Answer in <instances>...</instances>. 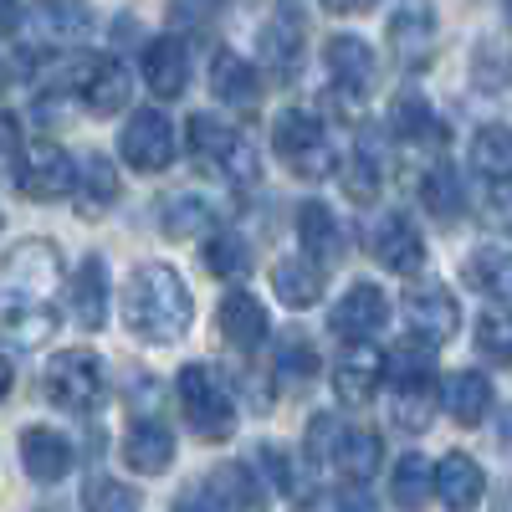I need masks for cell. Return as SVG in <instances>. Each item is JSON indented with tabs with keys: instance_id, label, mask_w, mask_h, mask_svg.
Segmentation results:
<instances>
[{
	"instance_id": "cell-19",
	"label": "cell",
	"mask_w": 512,
	"mask_h": 512,
	"mask_svg": "<svg viewBox=\"0 0 512 512\" xmlns=\"http://www.w3.org/2000/svg\"><path fill=\"white\" fill-rule=\"evenodd\" d=\"M216 328H221V338L236 354H251V349L267 344V313H262V303H256L251 292H226L221 297Z\"/></svg>"
},
{
	"instance_id": "cell-34",
	"label": "cell",
	"mask_w": 512,
	"mask_h": 512,
	"mask_svg": "<svg viewBox=\"0 0 512 512\" xmlns=\"http://www.w3.org/2000/svg\"><path fill=\"white\" fill-rule=\"evenodd\" d=\"M262 57L277 77H292L297 67H303V31H297L292 21H272L262 31Z\"/></svg>"
},
{
	"instance_id": "cell-50",
	"label": "cell",
	"mask_w": 512,
	"mask_h": 512,
	"mask_svg": "<svg viewBox=\"0 0 512 512\" xmlns=\"http://www.w3.org/2000/svg\"><path fill=\"white\" fill-rule=\"evenodd\" d=\"M0 226H6V216H0Z\"/></svg>"
},
{
	"instance_id": "cell-17",
	"label": "cell",
	"mask_w": 512,
	"mask_h": 512,
	"mask_svg": "<svg viewBox=\"0 0 512 512\" xmlns=\"http://www.w3.org/2000/svg\"><path fill=\"white\" fill-rule=\"evenodd\" d=\"M21 466L31 482H62L72 472V441L62 431H52V425H31V431H21Z\"/></svg>"
},
{
	"instance_id": "cell-49",
	"label": "cell",
	"mask_w": 512,
	"mask_h": 512,
	"mask_svg": "<svg viewBox=\"0 0 512 512\" xmlns=\"http://www.w3.org/2000/svg\"><path fill=\"white\" fill-rule=\"evenodd\" d=\"M0 88H6V62H0Z\"/></svg>"
},
{
	"instance_id": "cell-25",
	"label": "cell",
	"mask_w": 512,
	"mask_h": 512,
	"mask_svg": "<svg viewBox=\"0 0 512 512\" xmlns=\"http://www.w3.org/2000/svg\"><path fill=\"white\" fill-rule=\"evenodd\" d=\"M390 128L400 134V144H415V149H446V139H451L446 118L420 98H400L390 108Z\"/></svg>"
},
{
	"instance_id": "cell-29",
	"label": "cell",
	"mask_w": 512,
	"mask_h": 512,
	"mask_svg": "<svg viewBox=\"0 0 512 512\" xmlns=\"http://www.w3.org/2000/svg\"><path fill=\"white\" fill-rule=\"evenodd\" d=\"M297 236H303V246H308V262H318V267L344 251V241H338V221H333V210L323 200H308L303 210H297Z\"/></svg>"
},
{
	"instance_id": "cell-47",
	"label": "cell",
	"mask_w": 512,
	"mask_h": 512,
	"mask_svg": "<svg viewBox=\"0 0 512 512\" xmlns=\"http://www.w3.org/2000/svg\"><path fill=\"white\" fill-rule=\"evenodd\" d=\"M16 26V0H0V31Z\"/></svg>"
},
{
	"instance_id": "cell-27",
	"label": "cell",
	"mask_w": 512,
	"mask_h": 512,
	"mask_svg": "<svg viewBox=\"0 0 512 512\" xmlns=\"http://www.w3.org/2000/svg\"><path fill=\"white\" fill-rule=\"evenodd\" d=\"M446 410L456 425H482L492 415V384L482 369H461L446 379Z\"/></svg>"
},
{
	"instance_id": "cell-37",
	"label": "cell",
	"mask_w": 512,
	"mask_h": 512,
	"mask_svg": "<svg viewBox=\"0 0 512 512\" xmlns=\"http://www.w3.org/2000/svg\"><path fill=\"white\" fill-rule=\"evenodd\" d=\"M82 512H139V492L118 477L82 482Z\"/></svg>"
},
{
	"instance_id": "cell-30",
	"label": "cell",
	"mask_w": 512,
	"mask_h": 512,
	"mask_svg": "<svg viewBox=\"0 0 512 512\" xmlns=\"http://www.w3.org/2000/svg\"><path fill=\"white\" fill-rule=\"evenodd\" d=\"M328 451H333V466H338L349 482H369V477L379 472V456H384L374 431H344Z\"/></svg>"
},
{
	"instance_id": "cell-42",
	"label": "cell",
	"mask_w": 512,
	"mask_h": 512,
	"mask_svg": "<svg viewBox=\"0 0 512 512\" xmlns=\"http://www.w3.org/2000/svg\"><path fill=\"white\" fill-rule=\"evenodd\" d=\"M384 369H390L395 390H400V384H420V379H436V364L425 359V349H395V354H390V364H384Z\"/></svg>"
},
{
	"instance_id": "cell-48",
	"label": "cell",
	"mask_w": 512,
	"mask_h": 512,
	"mask_svg": "<svg viewBox=\"0 0 512 512\" xmlns=\"http://www.w3.org/2000/svg\"><path fill=\"white\" fill-rule=\"evenodd\" d=\"M11 395V359H0V400Z\"/></svg>"
},
{
	"instance_id": "cell-6",
	"label": "cell",
	"mask_w": 512,
	"mask_h": 512,
	"mask_svg": "<svg viewBox=\"0 0 512 512\" xmlns=\"http://www.w3.org/2000/svg\"><path fill=\"white\" fill-rule=\"evenodd\" d=\"M47 400H52L57 410L88 415V410L103 400V364H98V354H88V349L57 354V359L47 364Z\"/></svg>"
},
{
	"instance_id": "cell-40",
	"label": "cell",
	"mask_w": 512,
	"mask_h": 512,
	"mask_svg": "<svg viewBox=\"0 0 512 512\" xmlns=\"http://www.w3.org/2000/svg\"><path fill=\"white\" fill-rule=\"evenodd\" d=\"M344 190H349L354 205H369L379 195V164H374V154H354L344 164Z\"/></svg>"
},
{
	"instance_id": "cell-32",
	"label": "cell",
	"mask_w": 512,
	"mask_h": 512,
	"mask_svg": "<svg viewBox=\"0 0 512 512\" xmlns=\"http://www.w3.org/2000/svg\"><path fill=\"white\" fill-rule=\"evenodd\" d=\"M436 415V379H420V384H400L395 390V405H390V420L400 425V431H425Z\"/></svg>"
},
{
	"instance_id": "cell-4",
	"label": "cell",
	"mask_w": 512,
	"mask_h": 512,
	"mask_svg": "<svg viewBox=\"0 0 512 512\" xmlns=\"http://www.w3.org/2000/svg\"><path fill=\"white\" fill-rule=\"evenodd\" d=\"M190 154H195L200 169H210V175L226 180V185H256V175H262L251 144L216 113H195L190 118Z\"/></svg>"
},
{
	"instance_id": "cell-3",
	"label": "cell",
	"mask_w": 512,
	"mask_h": 512,
	"mask_svg": "<svg viewBox=\"0 0 512 512\" xmlns=\"http://www.w3.org/2000/svg\"><path fill=\"white\" fill-rule=\"evenodd\" d=\"M180 410L200 441H226L236 431V390L216 364H185L180 369Z\"/></svg>"
},
{
	"instance_id": "cell-35",
	"label": "cell",
	"mask_w": 512,
	"mask_h": 512,
	"mask_svg": "<svg viewBox=\"0 0 512 512\" xmlns=\"http://www.w3.org/2000/svg\"><path fill=\"white\" fill-rule=\"evenodd\" d=\"M425 210H431V216H441V221H456L461 216V180H456V169L451 164H436L431 175H425Z\"/></svg>"
},
{
	"instance_id": "cell-26",
	"label": "cell",
	"mask_w": 512,
	"mask_h": 512,
	"mask_svg": "<svg viewBox=\"0 0 512 512\" xmlns=\"http://www.w3.org/2000/svg\"><path fill=\"white\" fill-rule=\"evenodd\" d=\"M272 292L287 308H313L323 297V267L308 262V256H282L272 267Z\"/></svg>"
},
{
	"instance_id": "cell-31",
	"label": "cell",
	"mask_w": 512,
	"mask_h": 512,
	"mask_svg": "<svg viewBox=\"0 0 512 512\" xmlns=\"http://www.w3.org/2000/svg\"><path fill=\"white\" fill-rule=\"evenodd\" d=\"M472 164H477V175H487L492 185H507V169H512V134H507V123L477 128V139H472Z\"/></svg>"
},
{
	"instance_id": "cell-46",
	"label": "cell",
	"mask_w": 512,
	"mask_h": 512,
	"mask_svg": "<svg viewBox=\"0 0 512 512\" xmlns=\"http://www.w3.org/2000/svg\"><path fill=\"white\" fill-rule=\"evenodd\" d=\"M323 6L333 11V16H359V11H369L374 0H323Z\"/></svg>"
},
{
	"instance_id": "cell-43",
	"label": "cell",
	"mask_w": 512,
	"mask_h": 512,
	"mask_svg": "<svg viewBox=\"0 0 512 512\" xmlns=\"http://www.w3.org/2000/svg\"><path fill=\"white\" fill-rule=\"evenodd\" d=\"M277 369H287L292 379H308L318 369V359H313V349L303 344V338H287V344L277 349Z\"/></svg>"
},
{
	"instance_id": "cell-18",
	"label": "cell",
	"mask_w": 512,
	"mask_h": 512,
	"mask_svg": "<svg viewBox=\"0 0 512 512\" xmlns=\"http://www.w3.org/2000/svg\"><path fill=\"white\" fill-rule=\"evenodd\" d=\"M379 379H384V359L369 344H354L333 364V395L344 405H369L379 395Z\"/></svg>"
},
{
	"instance_id": "cell-8",
	"label": "cell",
	"mask_w": 512,
	"mask_h": 512,
	"mask_svg": "<svg viewBox=\"0 0 512 512\" xmlns=\"http://www.w3.org/2000/svg\"><path fill=\"white\" fill-rule=\"evenodd\" d=\"M93 31L88 0H36L26 11V41L31 47H72Z\"/></svg>"
},
{
	"instance_id": "cell-11",
	"label": "cell",
	"mask_w": 512,
	"mask_h": 512,
	"mask_svg": "<svg viewBox=\"0 0 512 512\" xmlns=\"http://www.w3.org/2000/svg\"><path fill=\"white\" fill-rule=\"evenodd\" d=\"M77 93H82V103H88V113L113 118V113L128 108V98H134V77H128V67L118 57H93L77 72Z\"/></svg>"
},
{
	"instance_id": "cell-36",
	"label": "cell",
	"mask_w": 512,
	"mask_h": 512,
	"mask_svg": "<svg viewBox=\"0 0 512 512\" xmlns=\"http://www.w3.org/2000/svg\"><path fill=\"white\" fill-rule=\"evenodd\" d=\"M205 226H210V205L200 195H169L164 200V236L185 241V236H200Z\"/></svg>"
},
{
	"instance_id": "cell-38",
	"label": "cell",
	"mask_w": 512,
	"mask_h": 512,
	"mask_svg": "<svg viewBox=\"0 0 512 512\" xmlns=\"http://www.w3.org/2000/svg\"><path fill=\"white\" fill-rule=\"evenodd\" d=\"M205 267L216 272V277H246L251 251H246L241 236H210L205 241Z\"/></svg>"
},
{
	"instance_id": "cell-14",
	"label": "cell",
	"mask_w": 512,
	"mask_h": 512,
	"mask_svg": "<svg viewBox=\"0 0 512 512\" xmlns=\"http://www.w3.org/2000/svg\"><path fill=\"white\" fill-rule=\"evenodd\" d=\"M328 77H333V93L344 103H364V93L374 88V52H369V41L333 36L328 41Z\"/></svg>"
},
{
	"instance_id": "cell-44",
	"label": "cell",
	"mask_w": 512,
	"mask_h": 512,
	"mask_svg": "<svg viewBox=\"0 0 512 512\" xmlns=\"http://www.w3.org/2000/svg\"><path fill=\"white\" fill-rule=\"evenodd\" d=\"M21 123H16V113H6V108H0V169H6V164H16L21 159Z\"/></svg>"
},
{
	"instance_id": "cell-15",
	"label": "cell",
	"mask_w": 512,
	"mask_h": 512,
	"mask_svg": "<svg viewBox=\"0 0 512 512\" xmlns=\"http://www.w3.org/2000/svg\"><path fill=\"white\" fill-rule=\"evenodd\" d=\"M384 318H390L384 292H379L374 282H354L344 297H338V308H333V333L349 338V344H364L369 333L384 328Z\"/></svg>"
},
{
	"instance_id": "cell-7",
	"label": "cell",
	"mask_w": 512,
	"mask_h": 512,
	"mask_svg": "<svg viewBox=\"0 0 512 512\" xmlns=\"http://www.w3.org/2000/svg\"><path fill=\"white\" fill-rule=\"evenodd\" d=\"M118 154H123L128 169H139V175H159V169H169V159H175V128H169L164 113L144 108V113L128 118Z\"/></svg>"
},
{
	"instance_id": "cell-2",
	"label": "cell",
	"mask_w": 512,
	"mask_h": 512,
	"mask_svg": "<svg viewBox=\"0 0 512 512\" xmlns=\"http://www.w3.org/2000/svg\"><path fill=\"white\" fill-rule=\"evenodd\" d=\"M123 323L139 344H180L195 323V297L169 267H139L123 282Z\"/></svg>"
},
{
	"instance_id": "cell-24",
	"label": "cell",
	"mask_w": 512,
	"mask_h": 512,
	"mask_svg": "<svg viewBox=\"0 0 512 512\" xmlns=\"http://www.w3.org/2000/svg\"><path fill=\"white\" fill-rule=\"evenodd\" d=\"M210 93L226 108H256L262 103V77H256V67L246 57L216 52V62H210Z\"/></svg>"
},
{
	"instance_id": "cell-16",
	"label": "cell",
	"mask_w": 512,
	"mask_h": 512,
	"mask_svg": "<svg viewBox=\"0 0 512 512\" xmlns=\"http://www.w3.org/2000/svg\"><path fill=\"white\" fill-rule=\"evenodd\" d=\"M374 256L384 272H400V277H415L425 267V236L415 231L410 216H384L379 231H374Z\"/></svg>"
},
{
	"instance_id": "cell-5",
	"label": "cell",
	"mask_w": 512,
	"mask_h": 512,
	"mask_svg": "<svg viewBox=\"0 0 512 512\" xmlns=\"http://www.w3.org/2000/svg\"><path fill=\"white\" fill-rule=\"evenodd\" d=\"M272 144H277V154L292 164V175H303V180H328V175H338V159H333V149H328V139H323V123H318L313 113H303V108L277 113Z\"/></svg>"
},
{
	"instance_id": "cell-45",
	"label": "cell",
	"mask_w": 512,
	"mask_h": 512,
	"mask_svg": "<svg viewBox=\"0 0 512 512\" xmlns=\"http://www.w3.org/2000/svg\"><path fill=\"white\" fill-rule=\"evenodd\" d=\"M175 512H216V507H210L205 492H180V497H175Z\"/></svg>"
},
{
	"instance_id": "cell-23",
	"label": "cell",
	"mask_w": 512,
	"mask_h": 512,
	"mask_svg": "<svg viewBox=\"0 0 512 512\" xmlns=\"http://www.w3.org/2000/svg\"><path fill=\"white\" fill-rule=\"evenodd\" d=\"M123 461L134 466L139 477L169 472V461H175V436H169V425H159V420H134V425L123 431Z\"/></svg>"
},
{
	"instance_id": "cell-9",
	"label": "cell",
	"mask_w": 512,
	"mask_h": 512,
	"mask_svg": "<svg viewBox=\"0 0 512 512\" xmlns=\"http://www.w3.org/2000/svg\"><path fill=\"white\" fill-rule=\"evenodd\" d=\"M405 328L420 338V344H446L461 328V308H456V292L441 282H425L405 297Z\"/></svg>"
},
{
	"instance_id": "cell-28",
	"label": "cell",
	"mask_w": 512,
	"mask_h": 512,
	"mask_svg": "<svg viewBox=\"0 0 512 512\" xmlns=\"http://www.w3.org/2000/svg\"><path fill=\"white\" fill-rule=\"evenodd\" d=\"M72 318L88 333H98L108 323V282H103L98 256H88V262L77 267V277H72Z\"/></svg>"
},
{
	"instance_id": "cell-13",
	"label": "cell",
	"mask_w": 512,
	"mask_h": 512,
	"mask_svg": "<svg viewBox=\"0 0 512 512\" xmlns=\"http://www.w3.org/2000/svg\"><path fill=\"white\" fill-rule=\"evenodd\" d=\"M431 497H441L451 512H477L482 497H487V477L482 466L466 456V451H451L441 456V466H431Z\"/></svg>"
},
{
	"instance_id": "cell-10",
	"label": "cell",
	"mask_w": 512,
	"mask_h": 512,
	"mask_svg": "<svg viewBox=\"0 0 512 512\" xmlns=\"http://www.w3.org/2000/svg\"><path fill=\"white\" fill-rule=\"evenodd\" d=\"M16 185H21L26 200H62V195L72 190V154L57 149V144H31V149H21Z\"/></svg>"
},
{
	"instance_id": "cell-33",
	"label": "cell",
	"mask_w": 512,
	"mask_h": 512,
	"mask_svg": "<svg viewBox=\"0 0 512 512\" xmlns=\"http://www.w3.org/2000/svg\"><path fill=\"white\" fill-rule=\"evenodd\" d=\"M390 497L405 512H420L425 502H431V461H425V456H400L395 477H390Z\"/></svg>"
},
{
	"instance_id": "cell-1",
	"label": "cell",
	"mask_w": 512,
	"mask_h": 512,
	"mask_svg": "<svg viewBox=\"0 0 512 512\" xmlns=\"http://www.w3.org/2000/svg\"><path fill=\"white\" fill-rule=\"evenodd\" d=\"M57 282H62V256L52 241H21L0 262V333L16 349H41L57 333Z\"/></svg>"
},
{
	"instance_id": "cell-12",
	"label": "cell",
	"mask_w": 512,
	"mask_h": 512,
	"mask_svg": "<svg viewBox=\"0 0 512 512\" xmlns=\"http://www.w3.org/2000/svg\"><path fill=\"white\" fill-rule=\"evenodd\" d=\"M390 47L405 67H425L436 52V11L431 0H400L390 16Z\"/></svg>"
},
{
	"instance_id": "cell-39",
	"label": "cell",
	"mask_w": 512,
	"mask_h": 512,
	"mask_svg": "<svg viewBox=\"0 0 512 512\" xmlns=\"http://www.w3.org/2000/svg\"><path fill=\"white\" fill-rule=\"evenodd\" d=\"M466 282H472L477 292H507V251L502 246H482L472 262H466Z\"/></svg>"
},
{
	"instance_id": "cell-21",
	"label": "cell",
	"mask_w": 512,
	"mask_h": 512,
	"mask_svg": "<svg viewBox=\"0 0 512 512\" xmlns=\"http://www.w3.org/2000/svg\"><path fill=\"white\" fill-rule=\"evenodd\" d=\"M72 190H77L82 216H103V210H113L118 195H123L113 159L108 154H82V164H72Z\"/></svg>"
},
{
	"instance_id": "cell-20",
	"label": "cell",
	"mask_w": 512,
	"mask_h": 512,
	"mask_svg": "<svg viewBox=\"0 0 512 512\" xmlns=\"http://www.w3.org/2000/svg\"><path fill=\"white\" fill-rule=\"evenodd\" d=\"M144 82L154 88V98H180L190 82V52L180 36H154L144 47Z\"/></svg>"
},
{
	"instance_id": "cell-22",
	"label": "cell",
	"mask_w": 512,
	"mask_h": 512,
	"mask_svg": "<svg viewBox=\"0 0 512 512\" xmlns=\"http://www.w3.org/2000/svg\"><path fill=\"white\" fill-rule=\"evenodd\" d=\"M210 502L221 512H267V482H256V472L241 461H221L210 472Z\"/></svg>"
},
{
	"instance_id": "cell-41",
	"label": "cell",
	"mask_w": 512,
	"mask_h": 512,
	"mask_svg": "<svg viewBox=\"0 0 512 512\" xmlns=\"http://www.w3.org/2000/svg\"><path fill=\"white\" fill-rule=\"evenodd\" d=\"M477 349H482L492 364H507V359H512V328H507L502 313H487V318H482V328H477Z\"/></svg>"
}]
</instances>
